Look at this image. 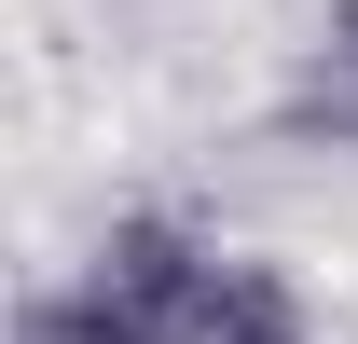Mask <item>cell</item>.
Instances as JSON below:
<instances>
[{"label":"cell","mask_w":358,"mask_h":344,"mask_svg":"<svg viewBox=\"0 0 358 344\" xmlns=\"http://www.w3.org/2000/svg\"><path fill=\"white\" fill-rule=\"evenodd\" d=\"M42 344H303V303L262 261L193 248L179 220H124L96 275L42 317Z\"/></svg>","instance_id":"6da1fadb"},{"label":"cell","mask_w":358,"mask_h":344,"mask_svg":"<svg viewBox=\"0 0 358 344\" xmlns=\"http://www.w3.org/2000/svg\"><path fill=\"white\" fill-rule=\"evenodd\" d=\"M289 124H317V138H345V152H358V0L331 14V42H317L303 96H289Z\"/></svg>","instance_id":"7a4b0ae2"}]
</instances>
